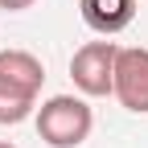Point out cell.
Segmentation results:
<instances>
[{"mask_svg":"<svg viewBox=\"0 0 148 148\" xmlns=\"http://www.w3.org/2000/svg\"><path fill=\"white\" fill-rule=\"evenodd\" d=\"M78 12L86 29H95L99 37H115L136 21V0H78Z\"/></svg>","mask_w":148,"mask_h":148,"instance_id":"5b68a950","label":"cell"},{"mask_svg":"<svg viewBox=\"0 0 148 148\" xmlns=\"http://www.w3.org/2000/svg\"><path fill=\"white\" fill-rule=\"evenodd\" d=\"M115 53H119V45L107 41V37L103 41H86L82 49H74L70 78H74V86H78L86 99L111 95V82H115Z\"/></svg>","mask_w":148,"mask_h":148,"instance_id":"3957f363","label":"cell"},{"mask_svg":"<svg viewBox=\"0 0 148 148\" xmlns=\"http://www.w3.org/2000/svg\"><path fill=\"white\" fill-rule=\"evenodd\" d=\"M45 66L29 49H0V127L25 123L37 111Z\"/></svg>","mask_w":148,"mask_h":148,"instance_id":"6da1fadb","label":"cell"},{"mask_svg":"<svg viewBox=\"0 0 148 148\" xmlns=\"http://www.w3.org/2000/svg\"><path fill=\"white\" fill-rule=\"evenodd\" d=\"M111 95L119 99L123 111L148 115V49H144V45H119Z\"/></svg>","mask_w":148,"mask_h":148,"instance_id":"277c9868","label":"cell"},{"mask_svg":"<svg viewBox=\"0 0 148 148\" xmlns=\"http://www.w3.org/2000/svg\"><path fill=\"white\" fill-rule=\"evenodd\" d=\"M0 148H16V144H8V140H0Z\"/></svg>","mask_w":148,"mask_h":148,"instance_id":"52a82bcc","label":"cell"},{"mask_svg":"<svg viewBox=\"0 0 148 148\" xmlns=\"http://www.w3.org/2000/svg\"><path fill=\"white\" fill-rule=\"evenodd\" d=\"M37 136L49 148H78L86 144L90 127H95V111L82 95H49L41 107L33 111Z\"/></svg>","mask_w":148,"mask_h":148,"instance_id":"7a4b0ae2","label":"cell"},{"mask_svg":"<svg viewBox=\"0 0 148 148\" xmlns=\"http://www.w3.org/2000/svg\"><path fill=\"white\" fill-rule=\"evenodd\" d=\"M37 0H0V8L4 12H25V8H33Z\"/></svg>","mask_w":148,"mask_h":148,"instance_id":"8992f818","label":"cell"}]
</instances>
